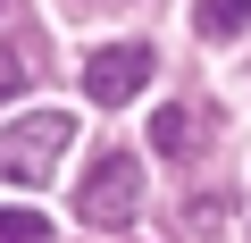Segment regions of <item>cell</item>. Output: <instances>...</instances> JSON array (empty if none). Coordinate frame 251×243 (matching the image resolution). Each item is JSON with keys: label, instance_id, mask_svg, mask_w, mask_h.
<instances>
[{"label": "cell", "instance_id": "obj_2", "mask_svg": "<svg viewBox=\"0 0 251 243\" xmlns=\"http://www.w3.org/2000/svg\"><path fill=\"white\" fill-rule=\"evenodd\" d=\"M134 210H143V168L126 151H100L84 168V185H75V218L100 226V235H117V226H134Z\"/></svg>", "mask_w": 251, "mask_h": 243}, {"label": "cell", "instance_id": "obj_1", "mask_svg": "<svg viewBox=\"0 0 251 243\" xmlns=\"http://www.w3.org/2000/svg\"><path fill=\"white\" fill-rule=\"evenodd\" d=\"M67 143H75L67 109H34L17 126H0V185H50V168H59Z\"/></svg>", "mask_w": 251, "mask_h": 243}, {"label": "cell", "instance_id": "obj_4", "mask_svg": "<svg viewBox=\"0 0 251 243\" xmlns=\"http://www.w3.org/2000/svg\"><path fill=\"white\" fill-rule=\"evenodd\" d=\"M34 67H42V42L9 34V42H0V101H17V92L34 84Z\"/></svg>", "mask_w": 251, "mask_h": 243}, {"label": "cell", "instance_id": "obj_5", "mask_svg": "<svg viewBox=\"0 0 251 243\" xmlns=\"http://www.w3.org/2000/svg\"><path fill=\"white\" fill-rule=\"evenodd\" d=\"M193 26H201L209 42H226V34H251V0H201V9H193Z\"/></svg>", "mask_w": 251, "mask_h": 243}, {"label": "cell", "instance_id": "obj_6", "mask_svg": "<svg viewBox=\"0 0 251 243\" xmlns=\"http://www.w3.org/2000/svg\"><path fill=\"white\" fill-rule=\"evenodd\" d=\"M151 143L176 160V151H193L201 143V109H159V126H151Z\"/></svg>", "mask_w": 251, "mask_h": 243}, {"label": "cell", "instance_id": "obj_3", "mask_svg": "<svg viewBox=\"0 0 251 243\" xmlns=\"http://www.w3.org/2000/svg\"><path fill=\"white\" fill-rule=\"evenodd\" d=\"M143 84H151V42H109V51L84 59V92H92L100 109H126Z\"/></svg>", "mask_w": 251, "mask_h": 243}, {"label": "cell", "instance_id": "obj_7", "mask_svg": "<svg viewBox=\"0 0 251 243\" xmlns=\"http://www.w3.org/2000/svg\"><path fill=\"white\" fill-rule=\"evenodd\" d=\"M0 243H59V226L42 210H0Z\"/></svg>", "mask_w": 251, "mask_h": 243}]
</instances>
